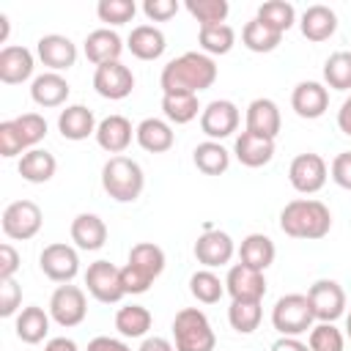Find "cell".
I'll list each match as a JSON object with an SVG mask.
<instances>
[{
    "mask_svg": "<svg viewBox=\"0 0 351 351\" xmlns=\"http://www.w3.org/2000/svg\"><path fill=\"white\" fill-rule=\"evenodd\" d=\"M217 80V66L203 52H184L181 58H173L159 77V85L165 93H195L211 88Z\"/></svg>",
    "mask_w": 351,
    "mask_h": 351,
    "instance_id": "1",
    "label": "cell"
},
{
    "mask_svg": "<svg viewBox=\"0 0 351 351\" xmlns=\"http://www.w3.org/2000/svg\"><path fill=\"white\" fill-rule=\"evenodd\" d=\"M280 228L291 239H324L332 228V214L321 200H291L280 211Z\"/></svg>",
    "mask_w": 351,
    "mask_h": 351,
    "instance_id": "2",
    "label": "cell"
},
{
    "mask_svg": "<svg viewBox=\"0 0 351 351\" xmlns=\"http://www.w3.org/2000/svg\"><path fill=\"white\" fill-rule=\"evenodd\" d=\"M101 186L118 203H132L145 186L143 167L129 156H110L101 167Z\"/></svg>",
    "mask_w": 351,
    "mask_h": 351,
    "instance_id": "3",
    "label": "cell"
},
{
    "mask_svg": "<svg viewBox=\"0 0 351 351\" xmlns=\"http://www.w3.org/2000/svg\"><path fill=\"white\" fill-rule=\"evenodd\" d=\"M173 340L176 351H214L217 337L214 329L197 307H184L173 318Z\"/></svg>",
    "mask_w": 351,
    "mask_h": 351,
    "instance_id": "4",
    "label": "cell"
},
{
    "mask_svg": "<svg viewBox=\"0 0 351 351\" xmlns=\"http://www.w3.org/2000/svg\"><path fill=\"white\" fill-rule=\"evenodd\" d=\"M313 321H315V315H313L310 299L304 293L280 296L271 310V324L282 337H296V335L313 329Z\"/></svg>",
    "mask_w": 351,
    "mask_h": 351,
    "instance_id": "5",
    "label": "cell"
},
{
    "mask_svg": "<svg viewBox=\"0 0 351 351\" xmlns=\"http://www.w3.org/2000/svg\"><path fill=\"white\" fill-rule=\"evenodd\" d=\"M41 230V208L33 200H14L3 211V233L16 241H27Z\"/></svg>",
    "mask_w": 351,
    "mask_h": 351,
    "instance_id": "6",
    "label": "cell"
},
{
    "mask_svg": "<svg viewBox=\"0 0 351 351\" xmlns=\"http://www.w3.org/2000/svg\"><path fill=\"white\" fill-rule=\"evenodd\" d=\"M85 285L88 293L101 304H115L121 296H126L121 288V269H115L110 261L90 263L85 271Z\"/></svg>",
    "mask_w": 351,
    "mask_h": 351,
    "instance_id": "7",
    "label": "cell"
},
{
    "mask_svg": "<svg viewBox=\"0 0 351 351\" xmlns=\"http://www.w3.org/2000/svg\"><path fill=\"white\" fill-rule=\"evenodd\" d=\"M85 313H88V304H85V293L82 288L77 285H60L55 288L52 299H49V315L58 326H77L85 321Z\"/></svg>",
    "mask_w": 351,
    "mask_h": 351,
    "instance_id": "8",
    "label": "cell"
},
{
    "mask_svg": "<svg viewBox=\"0 0 351 351\" xmlns=\"http://www.w3.org/2000/svg\"><path fill=\"white\" fill-rule=\"evenodd\" d=\"M307 299H310L313 315L321 324L337 321L343 315V310H346V293L335 280H315L310 285V291H307Z\"/></svg>",
    "mask_w": 351,
    "mask_h": 351,
    "instance_id": "9",
    "label": "cell"
},
{
    "mask_svg": "<svg viewBox=\"0 0 351 351\" xmlns=\"http://www.w3.org/2000/svg\"><path fill=\"white\" fill-rule=\"evenodd\" d=\"M93 88L101 99H110V101H118V99H126L134 88V74L121 63V60H112V63H104V66H96L93 71Z\"/></svg>",
    "mask_w": 351,
    "mask_h": 351,
    "instance_id": "10",
    "label": "cell"
},
{
    "mask_svg": "<svg viewBox=\"0 0 351 351\" xmlns=\"http://www.w3.org/2000/svg\"><path fill=\"white\" fill-rule=\"evenodd\" d=\"M38 266L41 271L52 280V282H71L80 271V258H77V250L69 247V244H49L41 250L38 255Z\"/></svg>",
    "mask_w": 351,
    "mask_h": 351,
    "instance_id": "11",
    "label": "cell"
},
{
    "mask_svg": "<svg viewBox=\"0 0 351 351\" xmlns=\"http://www.w3.org/2000/svg\"><path fill=\"white\" fill-rule=\"evenodd\" d=\"M200 129H203V134L208 140L230 137L239 129V107L233 101H228V99H214L200 112Z\"/></svg>",
    "mask_w": 351,
    "mask_h": 351,
    "instance_id": "12",
    "label": "cell"
},
{
    "mask_svg": "<svg viewBox=\"0 0 351 351\" xmlns=\"http://www.w3.org/2000/svg\"><path fill=\"white\" fill-rule=\"evenodd\" d=\"M291 186L302 195H313L326 184V162L318 154H299L288 167Z\"/></svg>",
    "mask_w": 351,
    "mask_h": 351,
    "instance_id": "13",
    "label": "cell"
},
{
    "mask_svg": "<svg viewBox=\"0 0 351 351\" xmlns=\"http://www.w3.org/2000/svg\"><path fill=\"white\" fill-rule=\"evenodd\" d=\"M225 291L233 296V302H261L263 293H266L263 271H258V269H252L247 263H236L228 271Z\"/></svg>",
    "mask_w": 351,
    "mask_h": 351,
    "instance_id": "14",
    "label": "cell"
},
{
    "mask_svg": "<svg viewBox=\"0 0 351 351\" xmlns=\"http://www.w3.org/2000/svg\"><path fill=\"white\" fill-rule=\"evenodd\" d=\"M36 52H38V60L52 69V71H63V69H71L74 60H77V47L71 38L60 36V33H49V36H41L38 44H36Z\"/></svg>",
    "mask_w": 351,
    "mask_h": 351,
    "instance_id": "15",
    "label": "cell"
},
{
    "mask_svg": "<svg viewBox=\"0 0 351 351\" xmlns=\"http://www.w3.org/2000/svg\"><path fill=\"white\" fill-rule=\"evenodd\" d=\"M195 258L206 269L225 266L233 258V239L228 233H222V230H206L195 241Z\"/></svg>",
    "mask_w": 351,
    "mask_h": 351,
    "instance_id": "16",
    "label": "cell"
},
{
    "mask_svg": "<svg viewBox=\"0 0 351 351\" xmlns=\"http://www.w3.org/2000/svg\"><path fill=\"white\" fill-rule=\"evenodd\" d=\"M291 107L296 110L299 118H321L329 107V90L321 82H299L291 93Z\"/></svg>",
    "mask_w": 351,
    "mask_h": 351,
    "instance_id": "17",
    "label": "cell"
},
{
    "mask_svg": "<svg viewBox=\"0 0 351 351\" xmlns=\"http://www.w3.org/2000/svg\"><path fill=\"white\" fill-rule=\"evenodd\" d=\"M282 118H280V107L271 99H255L247 107V132L258 134V137H269L274 140L280 134Z\"/></svg>",
    "mask_w": 351,
    "mask_h": 351,
    "instance_id": "18",
    "label": "cell"
},
{
    "mask_svg": "<svg viewBox=\"0 0 351 351\" xmlns=\"http://www.w3.org/2000/svg\"><path fill=\"white\" fill-rule=\"evenodd\" d=\"M233 154H236V159H239L244 167H263V165H269L271 156H274V140L258 137V134H252V132L244 129V132L236 137Z\"/></svg>",
    "mask_w": 351,
    "mask_h": 351,
    "instance_id": "19",
    "label": "cell"
},
{
    "mask_svg": "<svg viewBox=\"0 0 351 351\" xmlns=\"http://www.w3.org/2000/svg\"><path fill=\"white\" fill-rule=\"evenodd\" d=\"M121 52H123V41L110 27H99V30L88 33V38H85V58L90 63H96V66H104V63L118 60Z\"/></svg>",
    "mask_w": 351,
    "mask_h": 351,
    "instance_id": "20",
    "label": "cell"
},
{
    "mask_svg": "<svg viewBox=\"0 0 351 351\" xmlns=\"http://www.w3.org/2000/svg\"><path fill=\"white\" fill-rule=\"evenodd\" d=\"M96 143L107 154L121 156L129 148V143H132V123H129V118H123V115H107L96 126Z\"/></svg>",
    "mask_w": 351,
    "mask_h": 351,
    "instance_id": "21",
    "label": "cell"
},
{
    "mask_svg": "<svg viewBox=\"0 0 351 351\" xmlns=\"http://www.w3.org/2000/svg\"><path fill=\"white\" fill-rule=\"evenodd\" d=\"M134 137H137L140 148L148 151V154H165L176 143V134H173L170 123L162 121V118H145V121H140V126L134 129Z\"/></svg>",
    "mask_w": 351,
    "mask_h": 351,
    "instance_id": "22",
    "label": "cell"
},
{
    "mask_svg": "<svg viewBox=\"0 0 351 351\" xmlns=\"http://www.w3.org/2000/svg\"><path fill=\"white\" fill-rule=\"evenodd\" d=\"M299 27H302V36H304L307 41L321 44V41H326V38L335 36V30H337V16H335V11H332L329 5H310V8L302 14Z\"/></svg>",
    "mask_w": 351,
    "mask_h": 351,
    "instance_id": "23",
    "label": "cell"
},
{
    "mask_svg": "<svg viewBox=\"0 0 351 351\" xmlns=\"http://www.w3.org/2000/svg\"><path fill=\"white\" fill-rule=\"evenodd\" d=\"M71 241L80 247V250H101L104 241H107V225L101 217L96 214H77L74 222H71Z\"/></svg>",
    "mask_w": 351,
    "mask_h": 351,
    "instance_id": "24",
    "label": "cell"
},
{
    "mask_svg": "<svg viewBox=\"0 0 351 351\" xmlns=\"http://www.w3.org/2000/svg\"><path fill=\"white\" fill-rule=\"evenodd\" d=\"M165 49H167L165 33L154 25H137L129 33V52L140 60H156L165 55Z\"/></svg>",
    "mask_w": 351,
    "mask_h": 351,
    "instance_id": "25",
    "label": "cell"
},
{
    "mask_svg": "<svg viewBox=\"0 0 351 351\" xmlns=\"http://www.w3.org/2000/svg\"><path fill=\"white\" fill-rule=\"evenodd\" d=\"M58 129L66 140H85L88 134H96V118L85 104H71L60 110L58 115Z\"/></svg>",
    "mask_w": 351,
    "mask_h": 351,
    "instance_id": "26",
    "label": "cell"
},
{
    "mask_svg": "<svg viewBox=\"0 0 351 351\" xmlns=\"http://www.w3.org/2000/svg\"><path fill=\"white\" fill-rule=\"evenodd\" d=\"M69 82L58 74V71H47V74H38L30 85V96L38 107H60L66 99H69Z\"/></svg>",
    "mask_w": 351,
    "mask_h": 351,
    "instance_id": "27",
    "label": "cell"
},
{
    "mask_svg": "<svg viewBox=\"0 0 351 351\" xmlns=\"http://www.w3.org/2000/svg\"><path fill=\"white\" fill-rule=\"evenodd\" d=\"M33 74V55L25 47H5L0 52V80L5 85H19Z\"/></svg>",
    "mask_w": 351,
    "mask_h": 351,
    "instance_id": "28",
    "label": "cell"
},
{
    "mask_svg": "<svg viewBox=\"0 0 351 351\" xmlns=\"http://www.w3.org/2000/svg\"><path fill=\"white\" fill-rule=\"evenodd\" d=\"M55 167H58L55 156H52L49 151H44V148H30V151H25L22 159H19V176H22L25 181H30V184H44V181H49V178L55 176Z\"/></svg>",
    "mask_w": 351,
    "mask_h": 351,
    "instance_id": "29",
    "label": "cell"
},
{
    "mask_svg": "<svg viewBox=\"0 0 351 351\" xmlns=\"http://www.w3.org/2000/svg\"><path fill=\"white\" fill-rule=\"evenodd\" d=\"M239 261L258 271L269 269L274 263V241L263 233H250L239 247Z\"/></svg>",
    "mask_w": 351,
    "mask_h": 351,
    "instance_id": "30",
    "label": "cell"
},
{
    "mask_svg": "<svg viewBox=\"0 0 351 351\" xmlns=\"http://www.w3.org/2000/svg\"><path fill=\"white\" fill-rule=\"evenodd\" d=\"M14 329H16V337H19L22 343L36 346V343H41V340L47 337V332H49V315H47L41 307L30 304V307H25V310L16 315Z\"/></svg>",
    "mask_w": 351,
    "mask_h": 351,
    "instance_id": "31",
    "label": "cell"
},
{
    "mask_svg": "<svg viewBox=\"0 0 351 351\" xmlns=\"http://www.w3.org/2000/svg\"><path fill=\"white\" fill-rule=\"evenodd\" d=\"M192 154H195V156H192V159H195V167H197L200 173H206V176H219V173H225L228 165H230V154H228L217 140L200 143Z\"/></svg>",
    "mask_w": 351,
    "mask_h": 351,
    "instance_id": "32",
    "label": "cell"
},
{
    "mask_svg": "<svg viewBox=\"0 0 351 351\" xmlns=\"http://www.w3.org/2000/svg\"><path fill=\"white\" fill-rule=\"evenodd\" d=\"M241 41H244V47H247L250 52H271V49L280 47L282 33L266 27V25L255 16V19H250V22L244 25V30H241Z\"/></svg>",
    "mask_w": 351,
    "mask_h": 351,
    "instance_id": "33",
    "label": "cell"
},
{
    "mask_svg": "<svg viewBox=\"0 0 351 351\" xmlns=\"http://www.w3.org/2000/svg\"><path fill=\"white\" fill-rule=\"evenodd\" d=\"M197 96L195 93H165L162 96V112L170 123H189L197 118Z\"/></svg>",
    "mask_w": 351,
    "mask_h": 351,
    "instance_id": "34",
    "label": "cell"
},
{
    "mask_svg": "<svg viewBox=\"0 0 351 351\" xmlns=\"http://www.w3.org/2000/svg\"><path fill=\"white\" fill-rule=\"evenodd\" d=\"M151 321L154 318H151V313L143 304H126L115 315V329L123 337H143L151 329Z\"/></svg>",
    "mask_w": 351,
    "mask_h": 351,
    "instance_id": "35",
    "label": "cell"
},
{
    "mask_svg": "<svg viewBox=\"0 0 351 351\" xmlns=\"http://www.w3.org/2000/svg\"><path fill=\"white\" fill-rule=\"evenodd\" d=\"M129 263L137 266L140 271H145L151 280H156L165 271V252H162V247H156L151 241H140L129 250Z\"/></svg>",
    "mask_w": 351,
    "mask_h": 351,
    "instance_id": "36",
    "label": "cell"
},
{
    "mask_svg": "<svg viewBox=\"0 0 351 351\" xmlns=\"http://www.w3.org/2000/svg\"><path fill=\"white\" fill-rule=\"evenodd\" d=\"M197 41L208 55H228L236 44V33L230 25H208V27H200Z\"/></svg>",
    "mask_w": 351,
    "mask_h": 351,
    "instance_id": "37",
    "label": "cell"
},
{
    "mask_svg": "<svg viewBox=\"0 0 351 351\" xmlns=\"http://www.w3.org/2000/svg\"><path fill=\"white\" fill-rule=\"evenodd\" d=\"M189 291H192V296H195L197 302L214 304V302L222 299L225 282H222L211 269H200V271H195V274L189 277Z\"/></svg>",
    "mask_w": 351,
    "mask_h": 351,
    "instance_id": "38",
    "label": "cell"
},
{
    "mask_svg": "<svg viewBox=\"0 0 351 351\" xmlns=\"http://www.w3.org/2000/svg\"><path fill=\"white\" fill-rule=\"evenodd\" d=\"M258 19H261L266 27H271V30H277V33H285V30L296 22V11H293V5L285 3V0H269V3H263V5L258 8Z\"/></svg>",
    "mask_w": 351,
    "mask_h": 351,
    "instance_id": "39",
    "label": "cell"
},
{
    "mask_svg": "<svg viewBox=\"0 0 351 351\" xmlns=\"http://www.w3.org/2000/svg\"><path fill=\"white\" fill-rule=\"evenodd\" d=\"M324 80L335 90H348L351 88V52L340 49L329 55L324 63Z\"/></svg>",
    "mask_w": 351,
    "mask_h": 351,
    "instance_id": "40",
    "label": "cell"
},
{
    "mask_svg": "<svg viewBox=\"0 0 351 351\" xmlns=\"http://www.w3.org/2000/svg\"><path fill=\"white\" fill-rule=\"evenodd\" d=\"M261 315H263L261 302H233L230 310H228V321H230V326H233L239 335L255 332L258 324H261Z\"/></svg>",
    "mask_w": 351,
    "mask_h": 351,
    "instance_id": "41",
    "label": "cell"
},
{
    "mask_svg": "<svg viewBox=\"0 0 351 351\" xmlns=\"http://www.w3.org/2000/svg\"><path fill=\"white\" fill-rule=\"evenodd\" d=\"M186 11L200 22V27H208V25H225L230 5L225 0H186Z\"/></svg>",
    "mask_w": 351,
    "mask_h": 351,
    "instance_id": "42",
    "label": "cell"
},
{
    "mask_svg": "<svg viewBox=\"0 0 351 351\" xmlns=\"http://www.w3.org/2000/svg\"><path fill=\"white\" fill-rule=\"evenodd\" d=\"M96 14L101 22H110V25H126L134 19L137 14V5L132 0H101L96 5Z\"/></svg>",
    "mask_w": 351,
    "mask_h": 351,
    "instance_id": "43",
    "label": "cell"
},
{
    "mask_svg": "<svg viewBox=\"0 0 351 351\" xmlns=\"http://www.w3.org/2000/svg\"><path fill=\"white\" fill-rule=\"evenodd\" d=\"M310 351H343V335L335 324H318L310 329Z\"/></svg>",
    "mask_w": 351,
    "mask_h": 351,
    "instance_id": "44",
    "label": "cell"
},
{
    "mask_svg": "<svg viewBox=\"0 0 351 351\" xmlns=\"http://www.w3.org/2000/svg\"><path fill=\"white\" fill-rule=\"evenodd\" d=\"M14 121H16L19 132H22V137H25V145H27V148H33L36 143L44 140V134H47V121H44L38 112H25V115H19V118H14Z\"/></svg>",
    "mask_w": 351,
    "mask_h": 351,
    "instance_id": "45",
    "label": "cell"
},
{
    "mask_svg": "<svg viewBox=\"0 0 351 351\" xmlns=\"http://www.w3.org/2000/svg\"><path fill=\"white\" fill-rule=\"evenodd\" d=\"M25 148H27V145H25V137H22L16 121H3V123H0V154H3L5 159H11V156L22 154Z\"/></svg>",
    "mask_w": 351,
    "mask_h": 351,
    "instance_id": "46",
    "label": "cell"
},
{
    "mask_svg": "<svg viewBox=\"0 0 351 351\" xmlns=\"http://www.w3.org/2000/svg\"><path fill=\"white\" fill-rule=\"evenodd\" d=\"M151 282L154 280L145 271H140L137 266H132V263H126L121 269V288H123V293H145L151 288Z\"/></svg>",
    "mask_w": 351,
    "mask_h": 351,
    "instance_id": "47",
    "label": "cell"
},
{
    "mask_svg": "<svg viewBox=\"0 0 351 351\" xmlns=\"http://www.w3.org/2000/svg\"><path fill=\"white\" fill-rule=\"evenodd\" d=\"M19 302H22V288H19V282H16L14 277H11V280H0V315H3V318L14 315L16 307H19Z\"/></svg>",
    "mask_w": 351,
    "mask_h": 351,
    "instance_id": "48",
    "label": "cell"
},
{
    "mask_svg": "<svg viewBox=\"0 0 351 351\" xmlns=\"http://www.w3.org/2000/svg\"><path fill=\"white\" fill-rule=\"evenodd\" d=\"M143 14L151 22H167L170 16L178 14V3L176 0H145L143 3Z\"/></svg>",
    "mask_w": 351,
    "mask_h": 351,
    "instance_id": "49",
    "label": "cell"
},
{
    "mask_svg": "<svg viewBox=\"0 0 351 351\" xmlns=\"http://www.w3.org/2000/svg\"><path fill=\"white\" fill-rule=\"evenodd\" d=\"M332 181L343 189H351V151H343L332 159Z\"/></svg>",
    "mask_w": 351,
    "mask_h": 351,
    "instance_id": "50",
    "label": "cell"
},
{
    "mask_svg": "<svg viewBox=\"0 0 351 351\" xmlns=\"http://www.w3.org/2000/svg\"><path fill=\"white\" fill-rule=\"evenodd\" d=\"M19 269V252L11 244H0V280H11Z\"/></svg>",
    "mask_w": 351,
    "mask_h": 351,
    "instance_id": "51",
    "label": "cell"
},
{
    "mask_svg": "<svg viewBox=\"0 0 351 351\" xmlns=\"http://www.w3.org/2000/svg\"><path fill=\"white\" fill-rule=\"evenodd\" d=\"M88 351H132L123 340H115V337H93L90 343H88Z\"/></svg>",
    "mask_w": 351,
    "mask_h": 351,
    "instance_id": "52",
    "label": "cell"
},
{
    "mask_svg": "<svg viewBox=\"0 0 351 351\" xmlns=\"http://www.w3.org/2000/svg\"><path fill=\"white\" fill-rule=\"evenodd\" d=\"M140 351H176V346H173L167 337H159V335H154V337H145V340H143Z\"/></svg>",
    "mask_w": 351,
    "mask_h": 351,
    "instance_id": "53",
    "label": "cell"
},
{
    "mask_svg": "<svg viewBox=\"0 0 351 351\" xmlns=\"http://www.w3.org/2000/svg\"><path fill=\"white\" fill-rule=\"evenodd\" d=\"M337 126H340L343 134L351 137V96H348V99L340 104V110H337Z\"/></svg>",
    "mask_w": 351,
    "mask_h": 351,
    "instance_id": "54",
    "label": "cell"
},
{
    "mask_svg": "<svg viewBox=\"0 0 351 351\" xmlns=\"http://www.w3.org/2000/svg\"><path fill=\"white\" fill-rule=\"evenodd\" d=\"M271 351H310V346H304L296 337H280L277 343H271Z\"/></svg>",
    "mask_w": 351,
    "mask_h": 351,
    "instance_id": "55",
    "label": "cell"
},
{
    "mask_svg": "<svg viewBox=\"0 0 351 351\" xmlns=\"http://www.w3.org/2000/svg\"><path fill=\"white\" fill-rule=\"evenodd\" d=\"M44 351H80V348H77V343L71 337H52L44 346Z\"/></svg>",
    "mask_w": 351,
    "mask_h": 351,
    "instance_id": "56",
    "label": "cell"
},
{
    "mask_svg": "<svg viewBox=\"0 0 351 351\" xmlns=\"http://www.w3.org/2000/svg\"><path fill=\"white\" fill-rule=\"evenodd\" d=\"M346 335H348V337H351V313H348V315H346Z\"/></svg>",
    "mask_w": 351,
    "mask_h": 351,
    "instance_id": "57",
    "label": "cell"
}]
</instances>
